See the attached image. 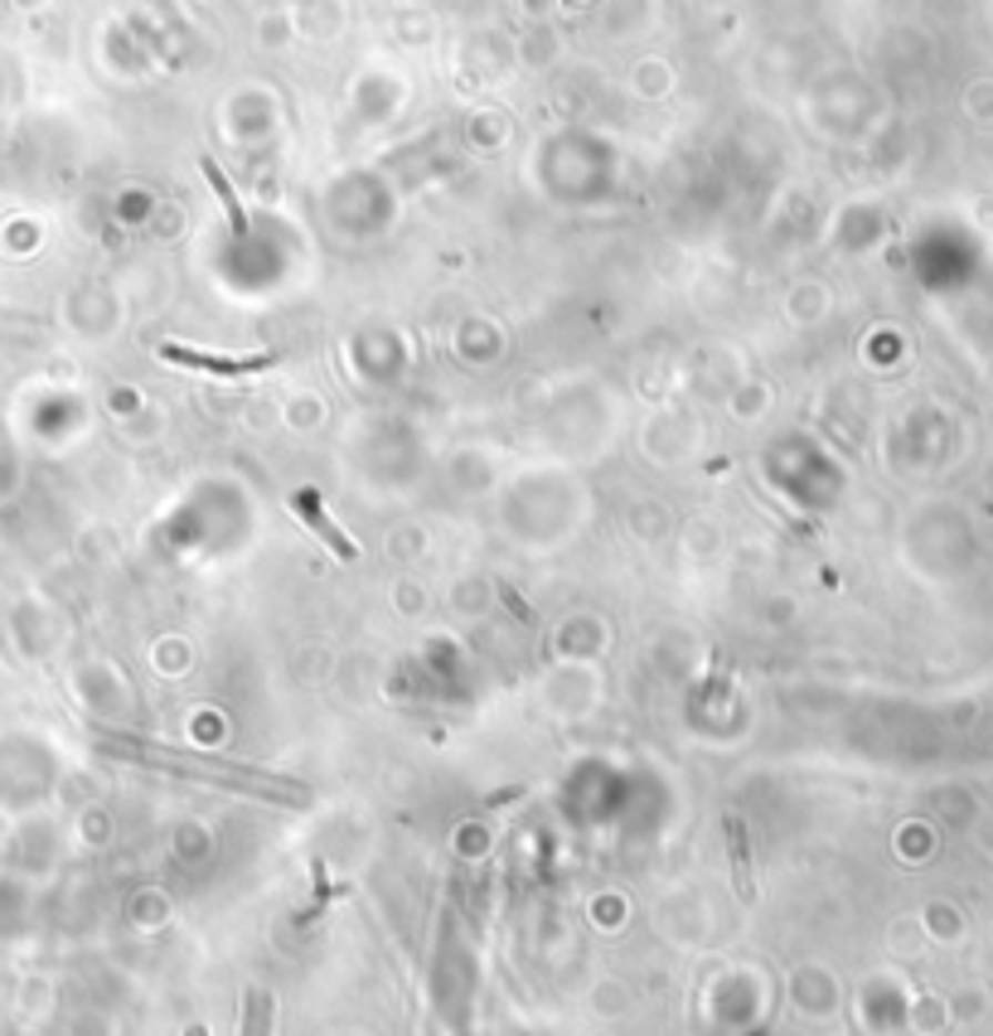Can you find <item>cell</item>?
Segmentation results:
<instances>
[{
    "mask_svg": "<svg viewBox=\"0 0 993 1036\" xmlns=\"http://www.w3.org/2000/svg\"><path fill=\"white\" fill-rule=\"evenodd\" d=\"M161 358L184 368H204V374H257V368L276 364V354H204L194 344H161Z\"/></svg>",
    "mask_w": 993,
    "mask_h": 1036,
    "instance_id": "1",
    "label": "cell"
},
{
    "mask_svg": "<svg viewBox=\"0 0 993 1036\" xmlns=\"http://www.w3.org/2000/svg\"><path fill=\"white\" fill-rule=\"evenodd\" d=\"M199 170H204V180L214 184V194L223 199V209H229V223H233V233H247V214H243V204H237V194H233V184L223 180V170L214 161H199Z\"/></svg>",
    "mask_w": 993,
    "mask_h": 1036,
    "instance_id": "2",
    "label": "cell"
}]
</instances>
